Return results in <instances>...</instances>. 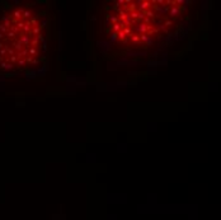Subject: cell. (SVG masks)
Instances as JSON below:
<instances>
[{
    "label": "cell",
    "mask_w": 221,
    "mask_h": 220,
    "mask_svg": "<svg viewBox=\"0 0 221 220\" xmlns=\"http://www.w3.org/2000/svg\"><path fill=\"white\" fill-rule=\"evenodd\" d=\"M47 52V13L37 3L0 6V74H24Z\"/></svg>",
    "instance_id": "cell-1"
}]
</instances>
